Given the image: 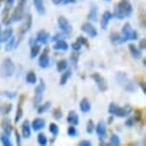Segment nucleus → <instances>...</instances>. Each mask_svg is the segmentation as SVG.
I'll return each mask as SVG.
<instances>
[{
	"mask_svg": "<svg viewBox=\"0 0 146 146\" xmlns=\"http://www.w3.org/2000/svg\"><path fill=\"white\" fill-rule=\"evenodd\" d=\"M133 13V6L131 3H129L128 0H122L119 3L115 5L114 7V15L115 18L122 20L125 17H129Z\"/></svg>",
	"mask_w": 146,
	"mask_h": 146,
	"instance_id": "obj_1",
	"label": "nucleus"
},
{
	"mask_svg": "<svg viewBox=\"0 0 146 146\" xmlns=\"http://www.w3.org/2000/svg\"><path fill=\"white\" fill-rule=\"evenodd\" d=\"M132 107L130 105H125L123 107L117 106V104L112 102L110 103L108 107V113L112 115H115L117 117H128L129 115L132 113Z\"/></svg>",
	"mask_w": 146,
	"mask_h": 146,
	"instance_id": "obj_2",
	"label": "nucleus"
},
{
	"mask_svg": "<svg viewBox=\"0 0 146 146\" xmlns=\"http://www.w3.org/2000/svg\"><path fill=\"white\" fill-rule=\"evenodd\" d=\"M15 72V65L13 62V60L7 57L2 61L1 67H0V75L5 78H11L13 76Z\"/></svg>",
	"mask_w": 146,
	"mask_h": 146,
	"instance_id": "obj_3",
	"label": "nucleus"
},
{
	"mask_svg": "<svg viewBox=\"0 0 146 146\" xmlns=\"http://www.w3.org/2000/svg\"><path fill=\"white\" fill-rule=\"evenodd\" d=\"M24 5L25 3H22L20 2V4L18 5L17 8L15 9V12L13 13V15L8 18H5L4 20V24L6 26H10L11 24L15 23V22H18L21 21L22 18H23V11H24Z\"/></svg>",
	"mask_w": 146,
	"mask_h": 146,
	"instance_id": "obj_4",
	"label": "nucleus"
},
{
	"mask_svg": "<svg viewBox=\"0 0 146 146\" xmlns=\"http://www.w3.org/2000/svg\"><path fill=\"white\" fill-rule=\"evenodd\" d=\"M121 35H123L126 40H137L139 38V35H137V31L132 28V26L130 25V23H125L123 25L122 29H121Z\"/></svg>",
	"mask_w": 146,
	"mask_h": 146,
	"instance_id": "obj_5",
	"label": "nucleus"
},
{
	"mask_svg": "<svg viewBox=\"0 0 146 146\" xmlns=\"http://www.w3.org/2000/svg\"><path fill=\"white\" fill-rule=\"evenodd\" d=\"M90 78L96 82V86H98V90L100 92H105V91H107V89H108V84H107V81L102 76L100 75L98 73H93L91 74Z\"/></svg>",
	"mask_w": 146,
	"mask_h": 146,
	"instance_id": "obj_6",
	"label": "nucleus"
},
{
	"mask_svg": "<svg viewBox=\"0 0 146 146\" xmlns=\"http://www.w3.org/2000/svg\"><path fill=\"white\" fill-rule=\"evenodd\" d=\"M57 24H58V27L61 30V32H63L66 35H69L73 30V27H72L70 22L68 21V19L65 16H59L57 18Z\"/></svg>",
	"mask_w": 146,
	"mask_h": 146,
	"instance_id": "obj_7",
	"label": "nucleus"
},
{
	"mask_svg": "<svg viewBox=\"0 0 146 146\" xmlns=\"http://www.w3.org/2000/svg\"><path fill=\"white\" fill-rule=\"evenodd\" d=\"M81 31L85 33V34H87L91 38H95L98 36V30H96V27L94 26L92 23H90V22H85V23L82 24Z\"/></svg>",
	"mask_w": 146,
	"mask_h": 146,
	"instance_id": "obj_8",
	"label": "nucleus"
},
{
	"mask_svg": "<svg viewBox=\"0 0 146 146\" xmlns=\"http://www.w3.org/2000/svg\"><path fill=\"white\" fill-rule=\"evenodd\" d=\"M38 65L40 68L46 69L50 66V58H49V49L46 48L43 51V53L40 54L39 58H38Z\"/></svg>",
	"mask_w": 146,
	"mask_h": 146,
	"instance_id": "obj_9",
	"label": "nucleus"
},
{
	"mask_svg": "<svg viewBox=\"0 0 146 146\" xmlns=\"http://www.w3.org/2000/svg\"><path fill=\"white\" fill-rule=\"evenodd\" d=\"M49 38H50V34L47 31H45V30H40V31L37 33L36 37L35 38V43H39L41 45H45V44L48 43Z\"/></svg>",
	"mask_w": 146,
	"mask_h": 146,
	"instance_id": "obj_10",
	"label": "nucleus"
},
{
	"mask_svg": "<svg viewBox=\"0 0 146 146\" xmlns=\"http://www.w3.org/2000/svg\"><path fill=\"white\" fill-rule=\"evenodd\" d=\"M96 132L100 139H104L107 136V127L106 123L103 120H100L98 124L96 125Z\"/></svg>",
	"mask_w": 146,
	"mask_h": 146,
	"instance_id": "obj_11",
	"label": "nucleus"
},
{
	"mask_svg": "<svg viewBox=\"0 0 146 146\" xmlns=\"http://www.w3.org/2000/svg\"><path fill=\"white\" fill-rule=\"evenodd\" d=\"M21 131H22V137L24 139H30L32 135V128L31 123L28 119L24 120L23 123L21 124Z\"/></svg>",
	"mask_w": 146,
	"mask_h": 146,
	"instance_id": "obj_12",
	"label": "nucleus"
},
{
	"mask_svg": "<svg viewBox=\"0 0 146 146\" xmlns=\"http://www.w3.org/2000/svg\"><path fill=\"white\" fill-rule=\"evenodd\" d=\"M113 18V13H110L109 11H106V12L103 13L102 17H101V21H100V27L102 30H106L108 28L109 22L112 20Z\"/></svg>",
	"mask_w": 146,
	"mask_h": 146,
	"instance_id": "obj_13",
	"label": "nucleus"
},
{
	"mask_svg": "<svg viewBox=\"0 0 146 146\" xmlns=\"http://www.w3.org/2000/svg\"><path fill=\"white\" fill-rule=\"evenodd\" d=\"M45 125H46L45 119H43V118H41V117H37V118H35V119L32 121L31 128L34 131H40L41 129H43L45 127Z\"/></svg>",
	"mask_w": 146,
	"mask_h": 146,
	"instance_id": "obj_14",
	"label": "nucleus"
},
{
	"mask_svg": "<svg viewBox=\"0 0 146 146\" xmlns=\"http://www.w3.org/2000/svg\"><path fill=\"white\" fill-rule=\"evenodd\" d=\"M33 25V18H32V15H28L26 16V20L24 22V24L21 26L20 28V35H24L26 34L27 32L30 31V29H31V27Z\"/></svg>",
	"mask_w": 146,
	"mask_h": 146,
	"instance_id": "obj_15",
	"label": "nucleus"
},
{
	"mask_svg": "<svg viewBox=\"0 0 146 146\" xmlns=\"http://www.w3.org/2000/svg\"><path fill=\"white\" fill-rule=\"evenodd\" d=\"M1 127L3 129V132L4 134H6L7 136H11L12 135V132H13V125H12V122H11V119L8 117H5L3 120H2V123H1Z\"/></svg>",
	"mask_w": 146,
	"mask_h": 146,
	"instance_id": "obj_16",
	"label": "nucleus"
},
{
	"mask_svg": "<svg viewBox=\"0 0 146 146\" xmlns=\"http://www.w3.org/2000/svg\"><path fill=\"white\" fill-rule=\"evenodd\" d=\"M110 40H111V42L114 44V45H120V44H123L127 41L122 35L117 34V33H113V34L110 35Z\"/></svg>",
	"mask_w": 146,
	"mask_h": 146,
	"instance_id": "obj_17",
	"label": "nucleus"
},
{
	"mask_svg": "<svg viewBox=\"0 0 146 146\" xmlns=\"http://www.w3.org/2000/svg\"><path fill=\"white\" fill-rule=\"evenodd\" d=\"M13 35V28H7L3 32L1 31V34H0V43H6Z\"/></svg>",
	"mask_w": 146,
	"mask_h": 146,
	"instance_id": "obj_18",
	"label": "nucleus"
},
{
	"mask_svg": "<svg viewBox=\"0 0 146 146\" xmlns=\"http://www.w3.org/2000/svg\"><path fill=\"white\" fill-rule=\"evenodd\" d=\"M128 48H129V52H130V54L133 58H135V59L141 58V50H139L135 44L130 43L128 45Z\"/></svg>",
	"mask_w": 146,
	"mask_h": 146,
	"instance_id": "obj_19",
	"label": "nucleus"
},
{
	"mask_svg": "<svg viewBox=\"0 0 146 146\" xmlns=\"http://www.w3.org/2000/svg\"><path fill=\"white\" fill-rule=\"evenodd\" d=\"M67 122L70 125L76 126L79 123V117L75 111H70L67 115Z\"/></svg>",
	"mask_w": 146,
	"mask_h": 146,
	"instance_id": "obj_20",
	"label": "nucleus"
},
{
	"mask_svg": "<svg viewBox=\"0 0 146 146\" xmlns=\"http://www.w3.org/2000/svg\"><path fill=\"white\" fill-rule=\"evenodd\" d=\"M115 78H117V83L119 85H121V86H123V87H124L129 81L127 74L124 73V72H118V73H117V75H115Z\"/></svg>",
	"mask_w": 146,
	"mask_h": 146,
	"instance_id": "obj_21",
	"label": "nucleus"
},
{
	"mask_svg": "<svg viewBox=\"0 0 146 146\" xmlns=\"http://www.w3.org/2000/svg\"><path fill=\"white\" fill-rule=\"evenodd\" d=\"M79 109L82 113H89L92 109V105H91L90 101L88 98H83L79 102Z\"/></svg>",
	"mask_w": 146,
	"mask_h": 146,
	"instance_id": "obj_22",
	"label": "nucleus"
},
{
	"mask_svg": "<svg viewBox=\"0 0 146 146\" xmlns=\"http://www.w3.org/2000/svg\"><path fill=\"white\" fill-rule=\"evenodd\" d=\"M98 6L95 4H92L90 7V11H89V13H88V19L91 21H96L98 20Z\"/></svg>",
	"mask_w": 146,
	"mask_h": 146,
	"instance_id": "obj_23",
	"label": "nucleus"
},
{
	"mask_svg": "<svg viewBox=\"0 0 146 146\" xmlns=\"http://www.w3.org/2000/svg\"><path fill=\"white\" fill-rule=\"evenodd\" d=\"M34 5L39 15H44L46 13L45 6L43 4V0H34Z\"/></svg>",
	"mask_w": 146,
	"mask_h": 146,
	"instance_id": "obj_24",
	"label": "nucleus"
},
{
	"mask_svg": "<svg viewBox=\"0 0 146 146\" xmlns=\"http://www.w3.org/2000/svg\"><path fill=\"white\" fill-rule=\"evenodd\" d=\"M53 49L56 51H64L65 52L69 49V45L65 40H59V41L54 42Z\"/></svg>",
	"mask_w": 146,
	"mask_h": 146,
	"instance_id": "obj_25",
	"label": "nucleus"
},
{
	"mask_svg": "<svg viewBox=\"0 0 146 146\" xmlns=\"http://www.w3.org/2000/svg\"><path fill=\"white\" fill-rule=\"evenodd\" d=\"M23 100H24V96H21L20 101H19L18 105H17V110H16V114L15 117V122L18 123V121L21 119V117H23V109H22V104H23Z\"/></svg>",
	"mask_w": 146,
	"mask_h": 146,
	"instance_id": "obj_26",
	"label": "nucleus"
},
{
	"mask_svg": "<svg viewBox=\"0 0 146 146\" xmlns=\"http://www.w3.org/2000/svg\"><path fill=\"white\" fill-rule=\"evenodd\" d=\"M71 76H72V70H65L63 72L62 76H60V79H59L60 86H64V85L68 82L69 79H70Z\"/></svg>",
	"mask_w": 146,
	"mask_h": 146,
	"instance_id": "obj_27",
	"label": "nucleus"
},
{
	"mask_svg": "<svg viewBox=\"0 0 146 146\" xmlns=\"http://www.w3.org/2000/svg\"><path fill=\"white\" fill-rule=\"evenodd\" d=\"M52 107V102L51 101H47V102L41 104V105L37 106V114L42 115L44 113L48 112Z\"/></svg>",
	"mask_w": 146,
	"mask_h": 146,
	"instance_id": "obj_28",
	"label": "nucleus"
},
{
	"mask_svg": "<svg viewBox=\"0 0 146 146\" xmlns=\"http://www.w3.org/2000/svg\"><path fill=\"white\" fill-rule=\"evenodd\" d=\"M40 50H41V46L39 44H34V45H32L31 51H30V57H31L32 59L35 58V57L39 54Z\"/></svg>",
	"mask_w": 146,
	"mask_h": 146,
	"instance_id": "obj_29",
	"label": "nucleus"
},
{
	"mask_svg": "<svg viewBox=\"0 0 146 146\" xmlns=\"http://www.w3.org/2000/svg\"><path fill=\"white\" fill-rule=\"evenodd\" d=\"M45 90H46V83L43 80V78H40L39 83L35 88V95H43Z\"/></svg>",
	"mask_w": 146,
	"mask_h": 146,
	"instance_id": "obj_30",
	"label": "nucleus"
},
{
	"mask_svg": "<svg viewBox=\"0 0 146 146\" xmlns=\"http://www.w3.org/2000/svg\"><path fill=\"white\" fill-rule=\"evenodd\" d=\"M15 47H16V38L13 35V36L6 42V45H5V51L11 52L12 50H13Z\"/></svg>",
	"mask_w": 146,
	"mask_h": 146,
	"instance_id": "obj_31",
	"label": "nucleus"
},
{
	"mask_svg": "<svg viewBox=\"0 0 146 146\" xmlns=\"http://www.w3.org/2000/svg\"><path fill=\"white\" fill-rule=\"evenodd\" d=\"M26 82L29 84H35L37 82L36 74L34 71H30L26 75Z\"/></svg>",
	"mask_w": 146,
	"mask_h": 146,
	"instance_id": "obj_32",
	"label": "nucleus"
},
{
	"mask_svg": "<svg viewBox=\"0 0 146 146\" xmlns=\"http://www.w3.org/2000/svg\"><path fill=\"white\" fill-rule=\"evenodd\" d=\"M68 65H69L68 61L66 59H60L59 61H57V63H56L57 71L60 72V73H63L65 70H67Z\"/></svg>",
	"mask_w": 146,
	"mask_h": 146,
	"instance_id": "obj_33",
	"label": "nucleus"
},
{
	"mask_svg": "<svg viewBox=\"0 0 146 146\" xmlns=\"http://www.w3.org/2000/svg\"><path fill=\"white\" fill-rule=\"evenodd\" d=\"M36 140H37V143L40 146H46L48 144V139H47L46 135L43 133H39L37 135Z\"/></svg>",
	"mask_w": 146,
	"mask_h": 146,
	"instance_id": "obj_34",
	"label": "nucleus"
},
{
	"mask_svg": "<svg viewBox=\"0 0 146 146\" xmlns=\"http://www.w3.org/2000/svg\"><path fill=\"white\" fill-rule=\"evenodd\" d=\"M70 60H71L72 64H73V66H74V68L76 69V67H78V60H79V54H78V52H75V51H74V53L71 54Z\"/></svg>",
	"mask_w": 146,
	"mask_h": 146,
	"instance_id": "obj_35",
	"label": "nucleus"
},
{
	"mask_svg": "<svg viewBox=\"0 0 146 146\" xmlns=\"http://www.w3.org/2000/svg\"><path fill=\"white\" fill-rule=\"evenodd\" d=\"M49 131H50V133L53 135L54 137H57L59 134L58 125H56V123H54V122L50 123V125H49Z\"/></svg>",
	"mask_w": 146,
	"mask_h": 146,
	"instance_id": "obj_36",
	"label": "nucleus"
},
{
	"mask_svg": "<svg viewBox=\"0 0 146 146\" xmlns=\"http://www.w3.org/2000/svg\"><path fill=\"white\" fill-rule=\"evenodd\" d=\"M110 145H113V146H118L120 145V137L115 134H113L111 135L110 137V142H109Z\"/></svg>",
	"mask_w": 146,
	"mask_h": 146,
	"instance_id": "obj_37",
	"label": "nucleus"
},
{
	"mask_svg": "<svg viewBox=\"0 0 146 146\" xmlns=\"http://www.w3.org/2000/svg\"><path fill=\"white\" fill-rule=\"evenodd\" d=\"M0 140H1L2 145H4V146H12L13 145L9 136H7V135L4 134V133L0 136Z\"/></svg>",
	"mask_w": 146,
	"mask_h": 146,
	"instance_id": "obj_38",
	"label": "nucleus"
},
{
	"mask_svg": "<svg viewBox=\"0 0 146 146\" xmlns=\"http://www.w3.org/2000/svg\"><path fill=\"white\" fill-rule=\"evenodd\" d=\"M68 35L64 34V33H56V35L52 37V42H56V41H59V40H64L66 37H67Z\"/></svg>",
	"mask_w": 146,
	"mask_h": 146,
	"instance_id": "obj_39",
	"label": "nucleus"
},
{
	"mask_svg": "<svg viewBox=\"0 0 146 146\" xmlns=\"http://www.w3.org/2000/svg\"><path fill=\"white\" fill-rule=\"evenodd\" d=\"M2 95L4 96H6L7 98H9V100H15V98L17 96V93L15 92V91H3L2 92Z\"/></svg>",
	"mask_w": 146,
	"mask_h": 146,
	"instance_id": "obj_40",
	"label": "nucleus"
},
{
	"mask_svg": "<svg viewBox=\"0 0 146 146\" xmlns=\"http://www.w3.org/2000/svg\"><path fill=\"white\" fill-rule=\"evenodd\" d=\"M125 88V91L128 93H133V92H136L137 90V86L135 84V82L133 81H128V83L124 86Z\"/></svg>",
	"mask_w": 146,
	"mask_h": 146,
	"instance_id": "obj_41",
	"label": "nucleus"
},
{
	"mask_svg": "<svg viewBox=\"0 0 146 146\" xmlns=\"http://www.w3.org/2000/svg\"><path fill=\"white\" fill-rule=\"evenodd\" d=\"M78 130H76V128L75 127L74 125H70L67 129V135L69 137H76V136H78Z\"/></svg>",
	"mask_w": 146,
	"mask_h": 146,
	"instance_id": "obj_42",
	"label": "nucleus"
},
{
	"mask_svg": "<svg viewBox=\"0 0 146 146\" xmlns=\"http://www.w3.org/2000/svg\"><path fill=\"white\" fill-rule=\"evenodd\" d=\"M95 128H96V124L95 122L92 120V119H89L87 122V126H86V132L88 134H93L94 131H95Z\"/></svg>",
	"mask_w": 146,
	"mask_h": 146,
	"instance_id": "obj_43",
	"label": "nucleus"
},
{
	"mask_svg": "<svg viewBox=\"0 0 146 146\" xmlns=\"http://www.w3.org/2000/svg\"><path fill=\"white\" fill-rule=\"evenodd\" d=\"M63 117V114H62V111L60 108H56L54 110L53 112V117L54 118V119L56 120H59L61 119V117Z\"/></svg>",
	"mask_w": 146,
	"mask_h": 146,
	"instance_id": "obj_44",
	"label": "nucleus"
},
{
	"mask_svg": "<svg viewBox=\"0 0 146 146\" xmlns=\"http://www.w3.org/2000/svg\"><path fill=\"white\" fill-rule=\"evenodd\" d=\"M42 100H43V95H35V98H34V107L35 108H37V106L40 105Z\"/></svg>",
	"mask_w": 146,
	"mask_h": 146,
	"instance_id": "obj_45",
	"label": "nucleus"
},
{
	"mask_svg": "<svg viewBox=\"0 0 146 146\" xmlns=\"http://www.w3.org/2000/svg\"><path fill=\"white\" fill-rule=\"evenodd\" d=\"M135 119H134V117H128L127 119L125 120V126L126 127H128V128H131V127H133L134 124H135Z\"/></svg>",
	"mask_w": 146,
	"mask_h": 146,
	"instance_id": "obj_46",
	"label": "nucleus"
},
{
	"mask_svg": "<svg viewBox=\"0 0 146 146\" xmlns=\"http://www.w3.org/2000/svg\"><path fill=\"white\" fill-rule=\"evenodd\" d=\"M81 46H82L81 44H80V43H78V41H76V42L72 43V45H71L72 49H73V50L75 51V52H79V51H80Z\"/></svg>",
	"mask_w": 146,
	"mask_h": 146,
	"instance_id": "obj_47",
	"label": "nucleus"
},
{
	"mask_svg": "<svg viewBox=\"0 0 146 146\" xmlns=\"http://www.w3.org/2000/svg\"><path fill=\"white\" fill-rule=\"evenodd\" d=\"M12 109H13V104L9 103V104H7V105L4 107V109H3V111H2V113H3L4 115H8V114H10V113H11Z\"/></svg>",
	"mask_w": 146,
	"mask_h": 146,
	"instance_id": "obj_48",
	"label": "nucleus"
},
{
	"mask_svg": "<svg viewBox=\"0 0 146 146\" xmlns=\"http://www.w3.org/2000/svg\"><path fill=\"white\" fill-rule=\"evenodd\" d=\"M78 146H92V142L89 139H82L78 143Z\"/></svg>",
	"mask_w": 146,
	"mask_h": 146,
	"instance_id": "obj_49",
	"label": "nucleus"
},
{
	"mask_svg": "<svg viewBox=\"0 0 146 146\" xmlns=\"http://www.w3.org/2000/svg\"><path fill=\"white\" fill-rule=\"evenodd\" d=\"M76 41H78V43H80L81 45L88 46V40L84 36H78V38H76Z\"/></svg>",
	"mask_w": 146,
	"mask_h": 146,
	"instance_id": "obj_50",
	"label": "nucleus"
},
{
	"mask_svg": "<svg viewBox=\"0 0 146 146\" xmlns=\"http://www.w3.org/2000/svg\"><path fill=\"white\" fill-rule=\"evenodd\" d=\"M139 50H141V51H144L146 49V40H145V38H143V39H141L139 41Z\"/></svg>",
	"mask_w": 146,
	"mask_h": 146,
	"instance_id": "obj_51",
	"label": "nucleus"
},
{
	"mask_svg": "<svg viewBox=\"0 0 146 146\" xmlns=\"http://www.w3.org/2000/svg\"><path fill=\"white\" fill-rule=\"evenodd\" d=\"M13 3H15V0H6V12L13 7Z\"/></svg>",
	"mask_w": 146,
	"mask_h": 146,
	"instance_id": "obj_52",
	"label": "nucleus"
},
{
	"mask_svg": "<svg viewBox=\"0 0 146 146\" xmlns=\"http://www.w3.org/2000/svg\"><path fill=\"white\" fill-rule=\"evenodd\" d=\"M15 139H16V145L20 146L21 145V137L20 135H19V133L17 131H15Z\"/></svg>",
	"mask_w": 146,
	"mask_h": 146,
	"instance_id": "obj_53",
	"label": "nucleus"
},
{
	"mask_svg": "<svg viewBox=\"0 0 146 146\" xmlns=\"http://www.w3.org/2000/svg\"><path fill=\"white\" fill-rule=\"evenodd\" d=\"M140 117H141V113L139 111H136V113H135V117H134L135 121H139L140 118H141Z\"/></svg>",
	"mask_w": 146,
	"mask_h": 146,
	"instance_id": "obj_54",
	"label": "nucleus"
},
{
	"mask_svg": "<svg viewBox=\"0 0 146 146\" xmlns=\"http://www.w3.org/2000/svg\"><path fill=\"white\" fill-rule=\"evenodd\" d=\"M76 0H62L61 4L68 5V4H74V3H76Z\"/></svg>",
	"mask_w": 146,
	"mask_h": 146,
	"instance_id": "obj_55",
	"label": "nucleus"
},
{
	"mask_svg": "<svg viewBox=\"0 0 146 146\" xmlns=\"http://www.w3.org/2000/svg\"><path fill=\"white\" fill-rule=\"evenodd\" d=\"M139 86H140V88H141L142 92L144 94H146V84H145V82L144 81H140L139 82Z\"/></svg>",
	"mask_w": 146,
	"mask_h": 146,
	"instance_id": "obj_56",
	"label": "nucleus"
},
{
	"mask_svg": "<svg viewBox=\"0 0 146 146\" xmlns=\"http://www.w3.org/2000/svg\"><path fill=\"white\" fill-rule=\"evenodd\" d=\"M52 1H53V3H54V4H56V5H59V4H61L62 0H52Z\"/></svg>",
	"mask_w": 146,
	"mask_h": 146,
	"instance_id": "obj_57",
	"label": "nucleus"
},
{
	"mask_svg": "<svg viewBox=\"0 0 146 146\" xmlns=\"http://www.w3.org/2000/svg\"><path fill=\"white\" fill-rule=\"evenodd\" d=\"M113 119H114V117H110V118L108 119V123H112L113 122Z\"/></svg>",
	"mask_w": 146,
	"mask_h": 146,
	"instance_id": "obj_58",
	"label": "nucleus"
},
{
	"mask_svg": "<svg viewBox=\"0 0 146 146\" xmlns=\"http://www.w3.org/2000/svg\"><path fill=\"white\" fill-rule=\"evenodd\" d=\"M27 0H20V2H22V3H26Z\"/></svg>",
	"mask_w": 146,
	"mask_h": 146,
	"instance_id": "obj_59",
	"label": "nucleus"
},
{
	"mask_svg": "<svg viewBox=\"0 0 146 146\" xmlns=\"http://www.w3.org/2000/svg\"><path fill=\"white\" fill-rule=\"evenodd\" d=\"M104 1H106V2H110V1H112V0H104Z\"/></svg>",
	"mask_w": 146,
	"mask_h": 146,
	"instance_id": "obj_60",
	"label": "nucleus"
},
{
	"mask_svg": "<svg viewBox=\"0 0 146 146\" xmlns=\"http://www.w3.org/2000/svg\"><path fill=\"white\" fill-rule=\"evenodd\" d=\"M1 31H2V29H1V25H0V34H1Z\"/></svg>",
	"mask_w": 146,
	"mask_h": 146,
	"instance_id": "obj_61",
	"label": "nucleus"
},
{
	"mask_svg": "<svg viewBox=\"0 0 146 146\" xmlns=\"http://www.w3.org/2000/svg\"><path fill=\"white\" fill-rule=\"evenodd\" d=\"M1 4H2V0H0V7H1Z\"/></svg>",
	"mask_w": 146,
	"mask_h": 146,
	"instance_id": "obj_62",
	"label": "nucleus"
},
{
	"mask_svg": "<svg viewBox=\"0 0 146 146\" xmlns=\"http://www.w3.org/2000/svg\"><path fill=\"white\" fill-rule=\"evenodd\" d=\"M0 112H1V107H0Z\"/></svg>",
	"mask_w": 146,
	"mask_h": 146,
	"instance_id": "obj_63",
	"label": "nucleus"
}]
</instances>
